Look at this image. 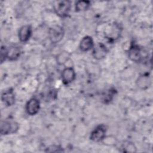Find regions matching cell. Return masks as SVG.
I'll return each mask as SVG.
<instances>
[{"label":"cell","mask_w":153,"mask_h":153,"mask_svg":"<svg viewBox=\"0 0 153 153\" xmlns=\"http://www.w3.org/2000/svg\"><path fill=\"white\" fill-rule=\"evenodd\" d=\"M56 14L62 18L66 17L69 16L71 9V2L67 0L58 1L53 5Z\"/></svg>","instance_id":"6da1fadb"},{"label":"cell","mask_w":153,"mask_h":153,"mask_svg":"<svg viewBox=\"0 0 153 153\" xmlns=\"http://www.w3.org/2000/svg\"><path fill=\"white\" fill-rule=\"evenodd\" d=\"M65 35L63 27L59 25H53L48 29V37L52 44H56L60 42Z\"/></svg>","instance_id":"7a4b0ae2"},{"label":"cell","mask_w":153,"mask_h":153,"mask_svg":"<svg viewBox=\"0 0 153 153\" xmlns=\"http://www.w3.org/2000/svg\"><path fill=\"white\" fill-rule=\"evenodd\" d=\"M19 128V124L13 120H5L1 121L0 131L2 135H8L15 133L17 131Z\"/></svg>","instance_id":"3957f363"},{"label":"cell","mask_w":153,"mask_h":153,"mask_svg":"<svg viewBox=\"0 0 153 153\" xmlns=\"http://www.w3.org/2000/svg\"><path fill=\"white\" fill-rule=\"evenodd\" d=\"M121 28L117 23L109 25L105 30V36L109 41H114L119 38L121 34Z\"/></svg>","instance_id":"277c9868"},{"label":"cell","mask_w":153,"mask_h":153,"mask_svg":"<svg viewBox=\"0 0 153 153\" xmlns=\"http://www.w3.org/2000/svg\"><path fill=\"white\" fill-rule=\"evenodd\" d=\"M106 127L103 124L97 126L90 133V139L95 142L103 140L106 137Z\"/></svg>","instance_id":"5b68a950"},{"label":"cell","mask_w":153,"mask_h":153,"mask_svg":"<svg viewBox=\"0 0 153 153\" xmlns=\"http://www.w3.org/2000/svg\"><path fill=\"white\" fill-rule=\"evenodd\" d=\"M128 57L133 62L139 63L143 59L142 51L139 45L131 44L128 50Z\"/></svg>","instance_id":"8992f818"},{"label":"cell","mask_w":153,"mask_h":153,"mask_svg":"<svg viewBox=\"0 0 153 153\" xmlns=\"http://www.w3.org/2000/svg\"><path fill=\"white\" fill-rule=\"evenodd\" d=\"M108 53V49L102 42H97L92 49V56L96 60L104 59Z\"/></svg>","instance_id":"52a82bcc"},{"label":"cell","mask_w":153,"mask_h":153,"mask_svg":"<svg viewBox=\"0 0 153 153\" xmlns=\"http://www.w3.org/2000/svg\"><path fill=\"white\" fill-rule=\"evenodd\" d=\"M26 111L29 115H35L39 111L40 102L36 98L33 97L30 99L26 104Z\"/></svg>","instance_id":"ba28073f"},{"label":"cell","mask_w":153,"mask_h":153,"mask_svg":"<svg viewBox=\"0 0 153 153\" xmlns=\"http://www.w3.org/2000/svg\"><path fill=\"white\" fill-rule=\"evenodd\" d=\"M62 80L65 85H68L72 82L76 77V74L73 68L66 67L62 71Z\"/></svg>","instance_id":"9c48e42d"},{"label":"cell","mask_w":153,"mask_h":153,"mask_svg":"<svg viewBox=\"0 0 153 153\" xmlns=\"http://www.w3.org/2000/svg\"><path fill=\"white\" fill-rule=\"evenodd\" d=\"M32 29L30 25H26L22 26L19 30L18 37L20 42H27L32 36Z\"/></svg>","instance_id":"30bf717a"},{"label":"cell","mask_w":153,"mask_h":153,"mask_svg":"<svg viewBox=\"0 0 153 153\" xmlns=\"http://www.w3.org/2000/svg\"><path fill=\"white\" fill-rule=\"evenodd\" d=\"M2 102L6 106H11L15 103V94L12 88L4 91L1 94Z\"/></svg>","instance_id":"8fae6325"},{"label":"cell","mask_w":153,"mask_h":153,"mask_svg":"<svg viewBox=\"0 0 153 153\" xmlns=\"http://www.w3.org/2000/svg\"><path fill=\"white\" fill-rule=\"evenodd\" d=\"M94 45V44L92 37L87 35L84 36L80 41L79 48L81 51L86 52L93 49Z\"/></svg>","instance_id":"7c38bea8"},{"label":"cell","mask_w":153,"mask_h":153,"mask_svg":"<svg viewBox=\"0 0 153 153\" xmlns=\"http://www.w3.org/2000/svg\"><path fill=\"white\" fill-rule=\"evenodd\" d=\"M137 86L142 90L149 88L151 84V80L148 74H144L140 75L136 80Z\"/></svg>","instance_id":"4fadbf2b"},{"label":"cell","mask_w":153,"mask_h":153,"mask_svg":"<svg viewBox=\"0 0 153 153\" xmlns=\"http://www.w3.org/2000/svg\"><path fill=\"white\" fill-rule=\"evenodd\" d=\"M21 54V49L19 46L12 45L8 48L7 59L10 61L16 60Z\"/></svg>","instance_id":"5bb4252c"},{"label":"cell","mask_w":153,"mask_h":153,"mask_svg":"<svg viewBox=\"0 0 153 153\" xmlns=\"http://www.w3.org/2000/svg\"><path fill=\"white\" fill-rule=\"evenodd\" d=\"M90 6V2L89 1L81 0L78 1L75 4V11L76 12H81L87 10Z\"/></svg>","instance_id":"9a60e30c"},{"label":"cell","mask_w":153,"mask_h":153,"mask_svg":"<svg viewBox=\"0 0 153 153\" xmlns=\"http://www.w3.org/2000/svg\"><path fill=\"white\" fill-rule=\"evenodd\" d=\"M115 92L116 90L114 88H110L105 93L102 94V101L105 104L110 103L112 100Z\"/></svg>","instance_id":"2e32d148"},{"label":"cell","mask_w":153,"mask_h":153,"mask_svg":"<svg viewBox=\"0 0 153 153\" xmlns=\"http://www.w3.org/2000/svg\"><path fill=\"white\" fill-rule=\"evenodd\" d=\"M121 151L126 152H134L136 151V147L131 142H126L121 145Z\"/></svg>","instance_id":"e0dca14e"},{"label":"cell","mask_w":153,"mask_h":153,"mask_svg":"<svg viewBox=\"0 0 153 153\" xmlns=\"http://www.w3.org/2000/svg\"><path fill=\"white\" fill-rule=\"evenodd\" d=\"M69 57V54L68 52H62L57 56V62L59 65H63L68 62Z\"/></svg>","instance_id":"ac0fdd59"},{"label":"cell","mask_w":153,"mask_h":153,"mask_svg":"<svg viewBox=\"0 0 153 153\" xmlns=\"http://www.w3.org/2000/svg\"><path fill=\"white\" fill-rule=\"evenodd\" d=\"M0 53H1V63H2L7 59L8 48L4 45L1 46Z\"/></svg>","instance_id":"d6986e66"}]
</instances>
